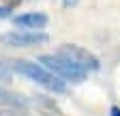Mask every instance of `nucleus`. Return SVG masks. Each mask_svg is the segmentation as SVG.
Here are the masks:
<instances>
[{
  "label": "nucleus",
  "mask_w": 120,
  "mask_h": 116,
  "mask_svg": "<svg viewBox=\"0 0 120 116\" xmlns=\"http://www.w3.org/2000/svg\"><path fill=\"white\" fill-rule=\"evenodd\" d=\"M39 62L45 67V69H49L52 73H56L60 80H64V82H75V84H79L86 80L88 75V71L82 69L77 62H73L71 58L62 56V54H43L39 58Z\"/></svg>",
  "instance_id": "nucleus-2"
},
{
  "label": "nucleus",
  "mask_w": 120,
  "mask_h": 116,
  "mask_svg": "<svg viewBox=\"0 0 120 116\" xmlns=\"http://www.w3.org/2000/svg\"><path fill=\"white\" fill-rule=\"evenodd\" d=\"M77 0H64V4H75Z\"/></svg>",
  "instance_id": "nucleus-11"
},
{
  "label": "nucleus",
  "mask_w": 120,
  "mask_h": 116,
  "mask_svg": "<svg viewBox=\"0 0 120 116\" xmlns=\"http://www.w3.org/2000/svg\"><path fill=\"white\" fill-rule=\"evenodd\" d=\"M0 43L7 47H32L47 43V35L41 30H9L0 35Z\"/></svg>",
  "instance_id": "nucleus-3"
},
{
  "label": "nucleus",
  "mask_w": 120,
  "mask_h": 116,
  "mask_svg": "<svg viewBox=\"0 0 120 116\" xmlns=\"http://www.w3.org/2000/svg\"><path fill=\"white\" fill-rule=\"evenodd\" d=\"M58 54L71 58L73 62H77V65H79L82 69H86V71H97V69L101 67L99 58H97L92 52H88V50H84V47H79V45H75V43H64V45H60V47H58Z\"/></svg>",
  "instance_id": "nucleus-4"
},
{
  "label": "nucleus",
  "mask_w": 120,
  "mask_h": 116,
  "mask_svg": "<svg viewBox=\"0 0 120 116\" xmlns=\"http://www.w3.org/2000/svg\"><path fill=\"white\" fill-rule=\"evenodd\" d=\"M13 24L22 30H41L47 26V15L45 13H22L13 17Z\"/></svg>",
  "instance_id": "nucleus-5"
},
{
  "label": "nucleus",
  "mask_w": 120,
  "mask_h": 116,
  "mask_svg": "<svg viewBox=\"0 0 120 116\" xmlns=\"http://www.w3.org/2000/svg\"><path fill=\"white\" fill-rule=\"evenodd\" d=\"M11 69L15 73L24 75L26 80L34 82L39 86H43L45 90H52L56 95L67 93V82L60 80L56 73H52L49 69H45L41 62H30V60H11Z\"/></svg>",
  "instance_id": "nucleus-1"
},
{
  "label": "nucleus",
  "mask_w": 120,
  "mask_h": 116,
  "mask_svg": "<svg viewBox=\"0 0 120 116\" xmlns=\"http://www.w3.org/2000/svg\"><path fill=\"white\" fill-rule=\"evenodd\" d=\"M37 103L45 110V112H49V116H58L60 114V110L56 108V103L52 99H47V97H43V95H37Z\"/></svg>",
  "instance_id": "nucleus-7"
},
{
  "label": "nucleus",
  "mask_w": 120,
  "mask_h": 116,
  "mask_svg": "<svg viewBox=\"0 0 120 116\" xmlns=\"http://www.w3.org/2000/svg\"><path fill=\"white\" fill-rule=\"evenodd\" d=\"M109 116H120V108H116V105H114V108L109 110Z\"/></svg>",
  "instance_id": "nucleus-10"
},
{
  "label": "nucleus",
  "mask_w": 120,
  "mask_h": 116,
  "mask_svg": "<svg viewBox=\"0 0 120 116\" xmlns=\"http://www.w3.org/2000/svg\"><path fill=\"white\" fill-rule=\"evenodd\" d=\"M0 105L13 108V110H24V108H26V101H24L19 95H13V93H7V90L0 88Z\"/></svg>",
  "instance_id": "nucleus-6"
},
{
  "label": "nucleus",
  "mask_w": 120,
  "mask_h": 116,
  "mask_svg": "<svg viewBox=\"0 0 120 116\" xmlns=\"http://www.w3.org/2000/svg\"><path fill=\"white\" fill-rule=\"evenodd\" d=\"M11 15V9L9 7H0V19H4V17H9Z\"/></svg>",
  "instance_id": "nucleus-9"
},
{
  "label": "nucleus",
  "mask_w": 120,
  "mask_h": 116,
  "mask_svg": "<svg viewBox=\"0 0 120 116\" xmlns=\"http://www.w3.org/2000/svg\"><path fill=\"white\" fill-rule=\"evenodd\" d=\"M11 75H13V69L7 62H0V84H2V82H9Z\"/></svg>",
  "instance_id": "nucleus-8"
}]
</instances>
